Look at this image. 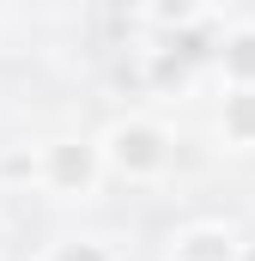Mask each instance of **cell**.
<instances>
[{
  "instance_id": "obj_4",
  "label": "cell",
  "mask_w": 255,
  "mask_h": 261,
  "mask_svg": "<svg viewBox=\"0 0 255 261\" xmlns=\"http://www.w3.org/2000/svg\"><path fill=\"white\" fill-rule=\"evenodd\" d=\"M219 73H225L231 91H237V85H255V24H243V31L225 37V49H219Z\"/></svg>"
},
{
  "instance_id": "obj_11",
  "label": "cell",
  "mask_w": 255,
  "mask_h": 261,
  "mask_svg": "<svg viewBox=\"0 0 255 261\" xmlns=\"http://www.w3.org/2000/svg\"><path fill=\"white\" fill-rule=\"evenodd\" d=\"M0 249H6V225H0Z\"/></svg>"
},
{
  "instance_id": "obj_10",
  "label": "cell",
  "mask_w": 255,
  "mask_h": 261,
  "mask_svg": "<svg viewBox=\"0 0 255 261\" xmlns=\"http://www.w3.org/2000/svg\"><path fill=\"white\" fill-rule=\"evenodd\" d=\"M237 261H255V243H243V255H237Z\"/></svg>"
},
{
  "instance_id": "obj_5",
  "label": "cell",
  "mask_w": 255,
  "mask_h": 261,
  "mask_svg": "<svg viewBox=\"0 0 255 261\" xmlns=\"http://www.w3.org/2000/svg\"><path fill=\"white\" fill-rule=\"evenodd\" d=\"M219 134L231 146H255V85H237L219 110Z\"/></svg>"
},
{
  "instance_id": "obj_1",
  "label": "cell",
  "mask_w": 255,
  "mask_h": 261,
  "mask_svg": "<svg viewBox=\"0 0 255 261\" xmlns=\"http://www.w3.org/2000/svg\"><path fill=\"white\" fill-rule=\"evenodd\" d=\"M104 164L128 176V182H152V176H164L170 170V134L158 128V122H116V128L104 134Z\"/></svg>"
},
{
  "instance_id": "obj_2",
  "label": "cell",
  "mask_w": 255,
  "mask_h": 261,
  "mask_svg": "<svg viewBox=\"0 0 255 261\" xmlns=\"http://www.w3.org/2000/svg\"><path fill=\"white\" fill-rule=\"evenodd\" d=\"M104 170H110L104 146H91V140H55V146H43V189L61 195V200L91 195Z\"/></svg>"
},
{
  "instance_id": "obj_7",
  "label": "cell",
  "mask_w": 255,
  "mask_h": 261,
  "mask_svg": "<svg viewBox=\"0 0 255 261\" xmlns=\"http://www.w3.org/2000/svg\"><path fill=\"white\" fill-rule=\"evenodd\" d=\"M0 182H43V146H37V152H31V146L6 152V158H0Z\"/></svg>"
},
{
  "instance_id": "obj_6",
  "label": "cell",
  "mask_w": 255,
  "mask_h": 261,
  "mask_svg": "<svg viewBox=\"0 0 255 261\" xmlns=\"http://www.w3.org/2000/svg\"><path fill=\"white\" fill-rule=\"evenodd\" d=\"M43 261H116L110 255V243H97V237H61V243H49Z\"/></svg>"
},
{
  "instance_id": "obj_8",
  "label": "cell",
  "mask_w": 255,
  "mask_h": 261,
  "mask_svg": "<svg viewBox=\"0 0 255 261\" xmlns=\"http://www.w3.org/2000/svg\"><path fill=\"white\" fill-rule=\"evenodd\" d=\"M200 6L207 0H146V12H152V24H164V31H183L200 18Z\"/></svg>"
},
{
  "instance_id": "obj_3",
  "label": "cell",
  "mask_w": 255,
  "mask_h": 261,
  "mask_svg": "<svg viewBox=\"0 0 255 261\" xmlns=\"http://www.w3.org/2000/svg\"><path fill=\"white\" fill-rule=\"evenodd\" d=\"M243 243L225 231V225H189L170 237V261H237Z\"/></svg>"
},
{
  "instance_id": "obj_9",
  "label": "cell",
  "mask_w": 255,
  "mask_h": 261,
  "mask_svg": "<svg viewBox=\"0 0 255 261\" xmlns=\"http://www.w3.org/2000/svg\"><path fill=\"white\" fill-rule=\"evenodd\" d=\"M152 79H158V85H183V79H189V61H183L176 49H158V55H152Z\"/></svg>"
}]
</instances>
